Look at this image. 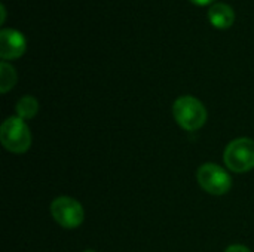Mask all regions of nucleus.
Listing matches in <instances>:
<instances>
[{
	"instance_id": "6",
	"label": "nucleus",
	"mask_w": 254,
	"mask_h": 252,
	"mask_svg": "<svg viewBox=\"0 0 254 252\" xmlns=\"http://www.w3.org/2000/svg\"><path fill=\"white\" fill-rule=\"evenodd\" d=\"M27 48L25 37L15 28H3L0 31V56L3 61L16 59L24 55Z\"/></svg>"
},
{
	"instance_id": "5",
	"label": "nucleus",
	"mask_w": 254,
	"mask_h": 252,
	"mask_svg": "<svg viewBox=\"0 0 254 252\" xmlns=\"http://www.w3.org/2000/svg\"><path fill=\"white\" fill-rule=\"evenodd\" d=\"M51 214L55 223L67 230L80 227L85 220L83 206L70 196L55 198L51 203Z\"/></svg>"
},
{
	"instance_id": "1",
	"label": "nucleus",
	"mask_w": 254,
	"mask_h": 252,
	"mask_svg": "<svg viewBox=\"0 0 254 252\" xmlns=\"http://www.w3.org/2000/svg\"><path fill=\"white\" fill-rule=\"evenodd\" d=\"M173 116L177 125L188 132L201 129L208 117L205 105L192 95H183L174 101Z\"/></svg>"
},
{
	"instance_id": "12",
	"label": "nucleus",
	"mask_w": 254,
	"mask_h": 252,
	"mask_svg": "<svg viewBox=\"0 0 254 252\" xmlns=\"http://www.w3.org/2000/svg\"><path fill=\"white\" fill-rule=\"evenodd\" d=\"M0 9H1V19H0V22L3 24V22H4V19H6V10H4V6H3V4L0 6Z\"/></svg>"
},
{
	"instance_id": "8",
	"label": "nucleus",
	"mask_w": 254,
	"mask_h": 252,
	"mask_svg": "<svg viewBox=\"0 0 254 252\" xmlns=\"http://www.w3.org/2000/svg\"><path fill=\"white\" fill-rule=\"evenodd\" d=\"M15 111H16V116L21 117L22 120H30L37 114L39 102L33 95H24L18 100L15 105Z\"/></svg>"
},
{
	"instance_id": "2",
	"label": "nucleus",
	"mask_w": 254,
	"mask_h": 252,
	"mask_svg": "<svg viewBox=\"0 0 254 252\" xmlns=\"http://www.w3.org/2000/svg\"><path fill=\"white\" fill-rule=\"evenodd\" d=\"M1 146L15 154L25 153L31 146V132L25 120L18 116H10L0 126Z\"/></svg>"
},
{
	"instance_id": "11",
	"label": "nucleus",
	"mask_w": 254,
	"mask_h": 252,
	"mask_svg": "<svg viewBox=\"0 0 254 252\" xmlns=\"http://www.w3.org/2000/svg\"><path fill=\"white\" fill-rule=\"evenodd\" d=\"M192 3H195V4H199V6H205V4H210V3H213L214 0H190Z\"/></svg>"
},
{
	"instance_id": "10",
	"label": "nucleus",
	"mask_w": 254,
	"mask_h": 252,
	"mask_svg": "<svg viewBox=\"0 0 254 252\" xmlns=\"http://www.w3.org/2000/svg\"><path fill=\"white\" fill-rule=\"evenodd\" d=\"M225 252H252L250 251V248H247V247H244V245H231V247H228Z\"/></svg>"
},
{
	"instance_id": "3",
	"label": "nucleus",
	"mask_w": 254,
	"mask_h": 252,
	"mask_svg": "<svg viewBox=\"0 0 254 252\" xmlns=\"http://www.w3.org/2000/svg\"><path fill=\"white\" fill-rule=\"evenodd\" d=\"M223 162L229 171L237 174L254 169V140L246 137L232 140L223 151Z\"/></svg>"
},
{
	"instance_id": "9",
	"label": "nucleus",
	"mask_w": 254,
	"mask_h": 252,
	"mask_svg": "<svg viewBox=\"0 0 254 252\" xmlns=\"http://www.w3.org/2000/svg\"><path fill=\"white\" fill-rule=\"evenodd\" d=\"M16 80H18V76H16L15 68L6 61H1L0 62V92L1 94L9 92L16 85Z\"/></svg>"
},
{
	"instance_id": "7",
	"label": "nucleus",
	"mask_w": 254,
	"mask_h": 252,
	"mask_svg": "<svg viewBox=\"0 0 254 252\" xmlns=\"http://www.w3.org/2000/svg\"><path fill=\"white\" fill-rule=\"evenodd\" d=\"M208 19L216 28H228L235 21V12L226 3H214L208 9Z\"/></svg>"
},
{
	"instance_id": "4",
	"label": "nucleus",
	"mask_w": 254,
	"mask_h": 252,
	"mask_svg": "<svg viewBox=\"0 0 254 252\" xmlns=\"http://www.w3.org/2000/svg\"><path fill=\"white\" fill-rule=\"evenodd\" d=\"M196 181L199 187L213 196H223L232 187L229 172L217 163H204L196 171Z\"/></svg>"
},
{
	"instance_id": "13",
	"label": "nucleus",
	"mask_w": 254,
	"mask_h": 252,
	"mask_svg": "<svg viewBox=\"0 0 254 252\" xmlns=\"http://www.w3.org/2000/svg\"><path fill=\"white\" fill-rule=\"evenodd\" d=\"M82 252H95V251H92V250H85V251H82Z\"/></svg>"
}]
</instances>
